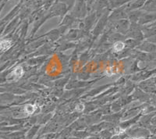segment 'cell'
I'll return each mask as SVG.
<instances>
[{"label": "cell", "mask_w": 156, "mask_h": 139, "mask_svg": "<svg viewBox=\"0 0 156 139\" xmlns=\"http://www.w3.org/2000/svg\"><path fill=\"white\" fill-rule=\"evenodd\" d=\"M35 111V106L33 105H27L24 107V112L27 114H32Z\"/></svg>", "instance_id": "277c9868"}, {"label": "cell", "mask_w": 156, "mask_h": 139, "mask_svg": "<svg viewBox=\"0 0 156 139\" xmlns=\"http://www.w3.org/2000/svg\"><path fill=\"white\" fill-rule=\"evenodd\" d=\"M11 47V41L9 40H2L1 41V50L4 52L5 50L9 49Z\"/></svg>", "instance_id": "3957f363"}, {"label": "cell", "mask_w": 156, "mask_h": 139, "mask_svg": "<svg viewBox=\"0 0 156 139\" xmlns=\"http://www.w3.org/2000/svg\"><path fill=\"white\" fill-rule=\"evenodd\" d=\"M83 109H84V106H83V105H82V104H80V105H78L76 107V110L79 111V112L83 110Z\"/></svg>", "instance_id": "5b68a950"}, {"label": "cell", "mask_w": 156, "mask_h": 139, "mask_svg": "<svg viewBox=\"0 0 156 139\" xmlns=\"http://www.w3.org/2000/svg\"><path fill=\"white\" fill-rule=\"evenodd\" d=\"M125 48V44L122 41H117L114 44L113 50L115 52H120Z\"/></svg>", "instance_id": "7a4b0ae2"}, {"label": "cell", "mask_w": 156, "mask_h": 139, "mask_svg": "<svg viewBox=\"0 0 156 139\" xmlns=\"http://www.w3.org/2000/svg\"><path fill=\"white\" fill-rule=\"evenodd\" d=\"M12 74L13 75V77H17V78H20V77H21L22 75L23 74V70L21 66H16L14 70H13V71H12Z\"/></svg>", "instance_id": "6da1fadb"}]
</instances>
